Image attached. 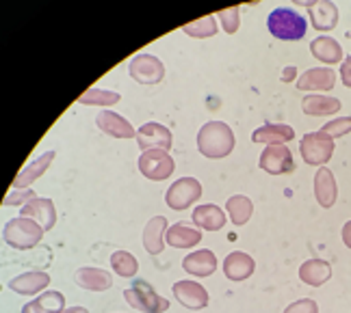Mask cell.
<instances>
[{
    "instance_id": "2e32d148",
    "label": "cell",
    "mask_w": 351,
    "mask_h": 313,
    "mask_svg": "<svg viewBox=\"0 0 351 313\" xmlns=\"http://www.w3.org/2000/svg\"><path fill=\"white\" fill-rule=\"evenodd\" d=\"M48 285H50V275H48V272L31 270V272H22V275L13 277L9 281V290L20 294V296H35L39 292H44Z\"/></svg>"
},
{
    "instance_id": "d590c367",
    "label": "cell",
    "mask_w": 351,
    "mask_h": 313,
    "mask_svg": "<svg viewBox=\"0 0 351 313\" xmlns=\"http://www.w3.org/2000/svg\"><path fill=\"white\" fill-rule=\"evenodd\" d=\"M37 195H35V190H31V188H24V190H13L11 195H7L5 197V206H26L29 201H33Z\"/></svg>"
},
{
    "instance_id": "d6a6232c",
    "label": "cell",
    "mask_w": 351,
    "mask_h": 313,
    "mask_svg": "<svg viewBox=\"0 0 351 313\" xmlns=\"http://www.w3.org/2000/svg\"><path fill=\"white\" fill-rule=\"evenodd\" d=\"M182 33L193 39H208L217 35V16H206L182 26Z\"/></svg>"
},
{
    "instance_id": "d6986e66",
    "label": "cell",
    "mask_w": 351,
    "mask_h": 313,
    "mask_svg": "<svg viewBox=\"0 0 351 313\" xmlns=\"http://www.w3.org/2000/svg\"><path fill=\"white\" fill-rule=\"evenodd\" d=\"M55 152H46V154H42L39 158H35L31 165H26L16 178H13V182H11V188L13 190H24V188H29L33 182H37L39 178H42V175L48 171V167L52 165V160H55Z\"/></svg>"
},
{
    "instance_id": "3957f363",
    "label": "cell",
    "mask_w": 351,
    "mask_h": 313,
    "mask_svg": "<svg viewBox=\"0 0 351 313\" xmlns=\"http://www.w3.org/2000/svg\"><path fill=\"white\" fill-rule=\"evenodd\" d=\"M44 227L35 223L33 219H24V216H16V219H11L5 223V229H3V238H5V244H9L11 249L16 251H31L35 249L39 242L44 238Z\"/></svg>"
},
{
    "instance_id": "6da1fadb",
    "label": "cell",
    "mask_w": 351,
    "mask_h": 313,
    "mask_svg": "<svg viewBox=\"0 0 351 313\" xmlns=\"http://www.w3.org/2000/svg\"><path fill=\"white\" fill-rule=\"evenodd\" d=\"M195 141H197V152L210 160H221L226 156H230L237 145L232 128L223 124V121H208V124H204L199 128Z\"/></svg>"
},
{
    "instance_id": "8d00e7d4",
    "label": "cell",
    "mask_w": 351,
    "mask_h": 313,
    "mask_svg": "<svg viewBox=\"0 0 351 313\" xmlns=\"http://www.w3.org/2000/svg\"><path fill=\"white\" fill-rule=\"evenodd\" d=\"M282 313H319V305L313 298H302V301L291 303Z\"/></svg>"
},
{
    "instance_id": "4fadbf2b",
    "label": "cell",
    "mask_w": 351,
    "mask_h": 313,
    "mask_svg": "<svg viewBox=\"0 0 351 313\" xmlns=\"http://www.w3.org/2000/svg\"><path fill=\"white\" fill-rule=\"evenodd\" d=\"M20 216H24V219H33L35 223L44 227V231H50L57 225V208H55V203H52V199L35 197L33 201L26 203V206H22Z\"/></svg>"
},
{
    "instance_id": "9a60e30c",
    "label": "cell",
    "mask_w": 351,
    "mask_h": 313,
    "mask_svg": "<svg viewBox=\"0 0 351 313\" xmlns=\"http://www.w3.org/2000/svg\"><path fill=\"white\" fill-rule=\"evenodd\" d=\"M300 5L308 9V16L319 33H328L336 29V24H339V7L334 3L323 0V3H300Z\"/></svg>"
},
{
    "instance_id": "cb8c5ba5",
    "label": "cell",
    "mask_w": 351,
    "mask_h": 313,
    "mask_svg": "<svg viewBox=\"0 0 351 313\" xmlns=\"http://www.w3.org/2000/svg\"><path fill=\"white\" fill-rule=\"evenodd\" d=\"M295 139V130L287 124H265L263 128L254 130L252 141L254 143H267V145H287Z\"/></svg>"
},
{
    "instance_id": "52a82bcc",
    "label": "cell",
    "mask_w": 351,
    "mask_h": 313,
    "mask_svg": "<svg viewBox=\"0 0 351 313\" xmlns=\"http://www.w3.org/2000/svg\"><path fill=\"white\" fill-rule=\"evenodd\" d=\"M139 171L143 173V178L152 182H165L169 175L176 171L173 158L163 152V149H150V152H141L139 156Z\"/></svg>"
},
{
    "instance_id": "ab89813d",
    "label": "cell",
    "mask_w": 351,
    "mask_h": 313,
    "mask_svg": "<svg viewBox=\"0 0 351 313\" xmlns=\"http://www.w3.org/2000/svg\"><path fill=\"white\" fill-rule=\"evenodd\" d=\"M295 76H297V67H287L285 70V74H282V83H291V80H295Z\"/></svg>"
},
{
    "instance_id": "603a6c76",
    "label": "cell",
    "mask_w": 351,
    "mask_h": 313,
    "mask_svg": "<svg viewBox=\"0 0 351 313\" xmlns=\"http://www.w3.org/2000/svg\"><path fill=\"white\" fill-rule=\"evenodd\" d=\"M193 225L206 231H219L226 227V212L215 206V203H204V206H195L193 214Z\"/></svg>"
},
{
    "instance_id": "277c9868",
    "label": "cell",
    "mask_w": 351,
    "mask_h": 313,
    "mask_svg": "<svg viewBox=\"0 0 351 313\" xmlns=\"http://www.w3.org/2000/svg\"><path fill=\"white\" fill-rule=\"evenodd\" d=\"M126 303L141 313H165L169 309V301L160 296L150 283L143 279H132L130 288L124 290Z\"/></svg>"
},
{
    "instance_id": "74e56055",
    "label": "cell",
    "mask_w": 351,
    "mask_h": 313,
    "mask_svg": "<svg viewBox=\"0 0 351 313\" xmlns=\"http://www.w3.org/2000/svg\"><path fill=\"white\" fill-rule=\"evenodd\" d=\"M341 78H343V85L347 89H351V54H349V57L341 65Z\"/></svg>"
},
{
    "instance_id": "44dd1931",
    "label": "cell",
    "mask_w": 351,
    "mask_h": 313,
    "mask_svg": "<svg viewBox=\"0 0 351 313\" xmlns=\"http://www.w3.org/2000/svg\"><path fill=\"white\" fill-rule=\"evenodd\" d=\"M254 270H256V262H254L252 255L243 253V251H232V253L226 255V260H223L226 279L245 281V279H250L254 275Z\"/></svg>"
},
{
    "instance_id": "7c38bea8",
    "label": "cell",
    "mask_w": 351,
    "mask_h": 313,
    "mask_svg": "<svg viewBox=\"0 0 351 313\" xmlns=\"http://www.w3.org/2000/svg\"><path fill=\"white\" fill-rule=\"evenodd\" d=\"M96 124L98 128L109 134L111 139H117V141H130V139H137V130L132 128V124L126 119L117 115L115 111H102L98 117H96Z\"/></svg>"
},
{
    "instance_id": "ffe728a7",
    "label": "cell",
    "mask_w": 351,
    "mask_h": 313,
    "mask_svg": "<svg viewBox=\"0 0 351 313\" xmlns=\"http://www.w3.org/2000/svg\"><path fill=\"white\" fill-rule=\"evenodd\" d=\"M336 85V74L330 67H313L297 78L300 91H332Z\"/></svg>"
},
{
    "instance_id": "484cf974",
    "label": "cell",
    "mask_w": 351,
    "mask_h": 313,
    "mask_svg": "<svg viewBox=\"0 0 351 313\" xmlns=\"http://www.w3.org/2000/svg\"><path fill=\"white\" fill-rule=\"evenodd\" d=\"M310 52H313V57L321 63L326 65H336L341 63L345 52H343V46L336 42L332 37H317L310 42Z\"/></svg>"
},
{
    "instance_id": "83f0119b",
    "label": "cell",
    "mask_w": 351,
    "mask_h": 313,
    "mask_svg": "<svg viewBox=\"0 0 351 313\" xmlns=\"http://www.w3.org/2000/svg\"><path fill=\"white\" fill-rule=\"evenodd\" d=\"M341 100L328 98V95H306L302 100V111L310 117H330L341 111Z\"/></svg>"
},
{
    "instance_id": "60d3db41",
    "label": "cell",
    "mask_w": 351,
    "mask_h": 313,
    "mask_svg": "<svg viewBox=\"0 0 351 313\" xmlns=\"http://www.w3.org/2000/svg\"><path fill=\"white\" fill-rule=\"evenodd\" d=\"M61 313H89L87 307H65Z\"/></svg>"
},
{
    "instance_id": "8fae6325",
    "label": "cell",
    "mask_w": 351,
    "mask_h": 313,
    "mask_svg": "<svg viewBox=\"0 0 351 313\" xmlns=\"http://www.w3.org/2000/svg\"><path fill=\"white\" fill-rule=\"evenodd\" d=\"M171 292L176 296V301H178L182 307L186 309H204L208 307V292L202 283L197 281H191V279H184V281H178L171 285Z\"/></svg>"
},
{
    "instance_id": "ba28073f",
    "label": "cell",
    "mask_w": 351,
    "mask_h": 313,
    "mask_svg": "<svg viewBox=\"0 0 351 313\" xmlns=\"http://www.w3.org/2000/svg\"><path fill=\"white\" fill-rule=\"evenodd\" d=\"M128 74L139 85H158L165 78V65L154 54H137L128 63Z\"/></svg>"
},
{
    "instance_id": "1f68e13d",
    "label": "cell",
    "mask_w": 351,
    "mask_h": 313,
    "mask_svg": "<svg viewBox=\"0 0 351 313\" xmlns=\"http://www.w3.org/2000/svg\"><path fill=\"white\" fill-rule=\"evenodd\" d=\"M121 100V95L117 91H109V89H98L91 87L87 89L83 95H78V104L83 106H115Z\"/></svg>"
},
{
    "instance_id": "7a4b0ae2",
    "label": "cell",
    "mask_w": 351,
    "mask_h": 313,
    "mask_svg": "<svg viewBox=\"0 0 351 313\" xmlns=\"http://www.w3.org/2000/svg\"><path fill=\"white\" fill-rule=\"evenodd\" d=\"M267 29L280 42H300V39L306 37L308 22L302 18L300 11L291 7H278L269 13Z\"/></svg>"
},
{
    "instance_id": "7402d4cb",
    "label": "cell",
    "mask_w": 351,
    "mask_h": 313,
    "mask_svg": "<svg viewBox=\"0 0 351 313\" xmlns=\"http://www.w3.org/2000/svg\"><path fill=\"white\" fill-rule=\"evenodd\" d=\"M315 197L321 208H334L339 199V184H336L334 173L328 167H321L315 175Z\"/></svg>"
},
{
    "instance_id": "9c48e42d",
    "label": "cell",
    "mask_w": 351,
    "mask_h": 313,
    "mask_svg": "<svg viewBox=\"0 0 351 313\" xmlns=\"http://www.w3.org/2000/svg\"><path fill=\"white\" fill-rule=\"evenodd\" d=\"M258 167L269 175H287L295 169V160L287 145H267L261 154Z\"/></svg>"
},
{
    "instance_id": "30bf717a",
    "label": "cell",
    "mask_w": 351,
    "mask_h": 313,
    "mask_svg": "<svg viewBox=\"0 0 351 313\" xmlns=\"http://www.w3.org/2000/svg\"><path fill=\"white\" fill-rule=\"evenodd\" d=\"M137 145L141 152H150V149H163L169 152L173 145V136L171 130L165 128L163 124H156V121H147L137 130Z\"/></svg>"
},
{
    "instance_id": "5bb4252c",
    "label": "cell",
    "mask_w": 351,
    "mask_h": 313,
    "mask_svg": "<svg viewBox=\"0 0 351 313\" xmlns=\"http://www.w3.org/2000/svg\"><path fill=\"white\" fill-rule=\"evenodd\" d=\"M167 229L169 223L165 216H152L143 227V249L150 255H160L167 247Z\"/></svg>"
},
{
    "instance_id": "836d02e7",
    "label": "cell",
    "mask_w": 351,
    "mask_h": 313,
    "mask_svg": "<svg viewBox=\"0 0 351 313\" xmlns=\"http://www.w3.org/2000/svg\"><path fill=\"white\" fill-rule=\"evenodd\" d=\"M323 134L332 136V139H341V136L349 134L351 132V117H339V119H332L330 124H326L321 128Z\"/></svg>"
},
{
    "instance_id": "f546056e",
    "label": "cell",
    "mask_w": 351,
    "mask_h": 313,
    "mask_svg": "<svg viewBox=\"0 0 351 313\" xmlns=\"http://www.w3.org/2000/svg\"><path fill=\"white\" fill-rule=\"evenodd\" d=\"M226 210H228V216H230L232 225L241 227V225H245L252 219L254 203L245 195H234V197H230L226 201Z\"/></svg>"
},
{
    "instance_id": "d4e9b609",
    "label": "cell",
    "mask_w": 351,
    "mask_h": 313,
    "mask_svg": "<svg viewBox=\"0 0 351 313\" xmlns=\"http://www.w3.org/2000/svg\"><path fill=\"white\" fill-rule=\"evenodd\" d=\"M300 279L310 288H321L332 279V264L326 260H308L300 266Z\"/></svg>"
},
{
    "instance_id": "b9f144b4",
    "label": "cell",
    "mask_w": 351,
    "mask_h": 313,
    "mask_svg": "<svg viewBox=\"0 0 351 313\" xmlns=\"http://www.w3.org/2000/svg\"><path fill=\"white\" fill-rule=\"evenodd\" d=\"M347 37H349V39H351V31H349V33H347Z\"/></svg>"
},
{
    "instance_id": "e575fe53",
    "label": "cell",
    "mask_w": 351,
    "mask_h": 313,
    "mask_svg": "<svg viewBox=\"0 0 351 313\" xmlns=\"http://www.w3.org/2000/svg\"><path fill=\"white\" fill-rule=\"evenodd\" d=\"M239 13H241L239 7L221 9V11L217 13V20H221V26H223V31H226L228 35H234V33L239 31V26H241Z\"/></svg>"
},
{
    "instance_id": "8992f818",
    "label": "cell",
    "mask_w": 351,
    "mask_h": 313,
    "mask_svg": "<svg viewBox=\"0 0 351 313\" xmlns=\"http://www.w3.org/2000/svg\"><path fill=\"white\" fill-rule=\"evenodd\" d=\"M202 184L195 178H180L178 182H173L167 193H165V203L173 212L189 210L191 206L202 199Z\"/></svg>"
},
{
    "instance_id": "e0dca14e",
    "label": "cell",
    "mask_w": 351,
    "mask_h": 313,
    "mask_svg": "<svg viewBox=\"0 0 351 313\" xmlns=\"http://www.w3.org/2000/svg\"><path fill=\"white\" fill-rule=\"evenodd\" d=\"M74 283L78 288L89 290V292H106L113 288V277L109 270L102 268H78L74 272Z\"/></svg>"
},
{
    "instance_id": "5b68a950",
    "label": "cell",
    "mask_w": 351,
    "mask_h": 313,
    "mask_svg": "<svg viewBox=\"0 0 351 313\" xmlns=\"http://www.w3.org/2000/svg\"><path fill=\"white\" fill-rule=\"evenodd\" d=\"M334 149H336V141L332 136L323 134L321 130L304 134V139L300 141V154L306 165H310V167L328 165L334 156Z\"/></svg>"
},
{
    "instance_id": "f35d334b",
    "label": "cell",
    "mask_w": 351,
    "mask_h": 313,
    "mask_svg": "<svg viewBox=\"0 0 351 313\" xmlns=\"http://www.w3.org/2000/svg\"><path fill=\"white\" fill-rule=\"evenodd\" d=\"M343 242H345V247L347 249H351V221H347L345 225H343Z\"/></svg>"
},
{
    "instance_id": "f1b7e54d",
    "label": "cell",
    "mask_w": 351,
    "mask_h": 313,
    "mask_svg": "<svg viewBox=\"0 0 351 313\" xmlns=\"http://www.w3.org/2000/svg\"><path fill=\"white\" fill-rule=\"evenodd\" d=\"M65 309V296L57 290H50L33 298L22 307V313H61Z\"/></svg>"
},
{
    "instance_id": "4dcf8cb0",
    "label": "cell",
    "mask_w": 351,
    "mask_h": 313,
    "mask_svg": "<svg viewBox=\"0 0 351 313\" xmlns=\"http://www.w3.org/2000/svg\"><path fill=\"white\" fill-rule=\"evenodd\" d=\"M111 268L121 279H134L139 272V262H137V257L128 251H115L111 255Z\"/></svg>"
},
{
    "instance_id": "ac0fdd59",
    "label": "cell",
    "mask_w": 351,
    "mask_h": 313,
    "mask_svg": "<svg viewBox=\"0 0 351 313\" xmlns=\"http://www.w3.org/2000/svg\"><path fill=\"white\" fill-rule=\"evenodd\" d=\"M182 268L186 275L204 279V277L215 275V270H217V257H215V253L208 249H199V251H193L184 257Z\"/></svg>"
},
{
    "instance_id": "4316f807",
    "label": "cell",
    "mask_w": 351,
    "mask_h": 313,
    "mask_svg": "<svg viewBox=\"0 0 351 313\" xmlns=\"http://www.w3.org/2000/svg\"><path fill=\"white\" fill-rule=\"evenodd\" d=\"M167 244L173 249H191L202 242V231L189 223H176L167 229Z\"/></svg>"
}]
</instances>
